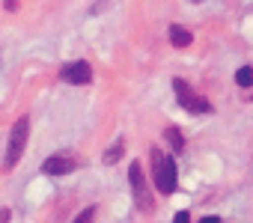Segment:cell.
I'll return each mask as SVG.
<instances>
[{
    "instance_id": "1",
    "label": "cell",
    "mask_w": 253,
    "mask_h": 223,
    "mask_svg": "<svg viewBox=\"0 0 253 223\" xmlns=\"http://www.w3.org/2000/svg\"><path fill=\"white\" fill-rule=\"evenodd\" d=\"M149 158H152V179H155V187H158L164 196L176 193V185H179V176H176V161H173L170 155H164L158 146H152Z\"/></svg>"
},
{
    "instance_id": "2",
    "label": "cell",
    "mask_w": 253,
    "mask_h": 223,
    "mask_svg": "<svg viewBox=\"0 0 253 223\" xmlns=\"http://www.w3.org/2000/svg\"><path fill=\"white\" fill-rule=\"evenodd\" d=\"M27 134H30V119H27V116H21V119L12 125V131H9V143H6L3 170H12V167L21 161V155H24V149H27Z\"/></svg>"
},
{
    "instance_id": "3",
    "label": "cell",
    "mask_w": 253,
    "mask_h": 223,
    "mask_svg": "<svg viewBox=\"0 0 253 223\" xmlns=\"http://www.w3.org/2000/svg\"><path fill=\"white\" fill-rule=\"evenodd\" d=\"M128 182H131V196H134L137 211L152 214V208H155V196H152V190H149V185H146V176H143L140 164H131V167H128Z\"/></svg>"
},
{
    "instance_id": "4",
    "label": "cell",
    "mask_w": 253,
    "mask_h": 223,
    "mask_svg": "<svg viewBox=\"0 0 253 223\" xmlns=\"http://www.w3.org/2000/svg\"><path fill=\"white\" fill-rule=\"evenodd\" d=\"M173 89H176V101L188 110V113H194V116H203V113H214V107H211V101H206V98H200L182 77H173Z\"/></svg>"
},
{
    "instance_id": "5",
    "label": "cell",
    "mask_w": 253,
    "mask_h": 223,
    "mask_svg": "<svg viewBox=\"0 0 253 223\" xmlns=\"http://www.w3.org/2000/svg\"><path fill=\"white\" fill-rule=\"evenodd\" d=\"M60 80L63 83H72V86H84L92 80V66L86 60H75V63H66L60 69Z\"/></svg>"
},
{
    "instance_id": "6",
    "label": "cell",
    "mask_w": 253,
    "mask_h": 223,
    "mask_svg": "<svg viewBox=\"0 0 253 223\" xmlns=\"http://www.w3.org/2000/svg\"><path fill=\"white\" fill-rule=\"evenodd\" d=\"M75 170V158L72 155H51L45 164H42V173L45 176H66Z\"/></svg>"
},
{
    "instance_id": "7",
    "label": "cell",
    "mask_w": 253,
    "mask_h": 223,
    "mask_svg": "<svg viewBox=\"0 0 253 223\" xmlns=\"http://www.w3.org/2000/svg\"><path fill=\"white\" fill-rule=\"evenodd\" d=\"M167 36H170V45H173V48H191V42H194L191 30H185L182 24H170Z\"/></svg>"
},
{
    "instance_id": "8",
    "label": "cell",
    "mask_w": 253,
    "mask_h": 223,
    "mask_svg": "<svg viewBox=\"0 0 253 223\" xmlns=\"http://www.w3.org/2000/svg\"><path fill=\"white\" fill-rule=\"evenodd\" d=\"M164 140L170 143L173 155H182V152H185V134H182L176 125H167V128H164Z\"/></svg>"
},
{
    "instance_id": "9",
    "label": "cell",
    "mask_w": 253,
    "mask_h": 223,
    "mask_svg": "<svg viewBox=\"0 0 253 223\" xmlns=\"http://www.w3.org/2000/svg\"><path fill=\"white\" fill-rule=\"evenodd\" d=\"M235 83H238L241 89H250V86H253V66H241V69L235 72Z\"/></svg>"
},
{
    "instance_id": "10",
    "label": "cell",
    "mask_w": 253,
    "mask_h": 223,
    "mask_svg": "<svg viewBox=\"0 0 253 223\" xmlns=\"http://www.w3.org/2000/svg\"><path fill=\"white\" fill-rule=\"evenodd\" d=\"M122 152H125V146H122V140H119L116 146H110V149L104 152V158H101V161H104V164H116V161L122 158Z\"/></svg>"
},
{
    "instance_id": "11",
    "label": "cell",
    "mask_w": 253,
    "mask_h": 223,
    "mask_svg": "<svg viewBox=\"0 0 253 223\" xmlns=\"http://www.w3.org/2000/svg\"><path fill=\"white\" fill-rule=\"evenodd\" d=\"M95 211H98L95 205H86V208H81V211H78V217H75L72 223H92V220H95Z\"/></svg>"
},
{
    "instance_id": "12",
    "label": "cell",
    "mask_w": 253,
    "mask_h": 223,
    "mask_svg": "<svg viewBox=\"0 0 253 223\" xmlns=\"http://www.w3.org/2000/svg\"><path fill=\"white\" fill-rule=\"evenodd\" d=\"M173 223H191V214H188V211H176Z\"/></svg>"
},
{
    "instance_id": "13",
    "label": "cell",
    "mask_w": 253,
    "mask_h": 223,
    "mask_svg": "<svg viewBox=\"0 0 253 223\" xmlns=\"http://www.w3.org/2000/svg\"><path fill=\"white\" fill-rule=\"evenodd\" d=\"M12 220V211L9 208H0V223H9Z\"/></svg>"
},
{
    "instance_id": "14",
    "label": "cell",
    "mask_w": 253,
    "mask_h": 223,
    "mask_svg": "<svg viewBox=\"0 0 253 223\" xmlns=\"http://www.w3.org/2000/svg\"><path fill=\"white\" fill-rule=\"evenodd\" d=\"M200 223H220V217H214V214H211V217H203Z\"/></svg>"
},
{
    "instance_id": "15",
    "label": "cell",
    "mask_w": 253,
    "mask_h": 223,
    "mask_svg": "<svg viewBox=\"0 0 253 223\" xmlns=\"http://www.w3.org/2000/svg\"><path fill=\"white\" fill-rule=\"evenodd\" d=\"M191 3H203V0H191Z\"/></svg>"
}]
</instances>
